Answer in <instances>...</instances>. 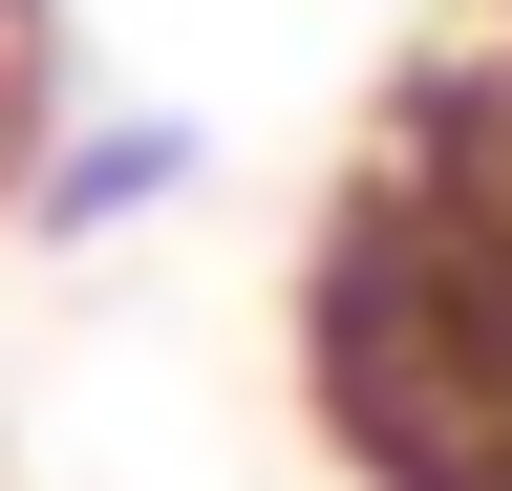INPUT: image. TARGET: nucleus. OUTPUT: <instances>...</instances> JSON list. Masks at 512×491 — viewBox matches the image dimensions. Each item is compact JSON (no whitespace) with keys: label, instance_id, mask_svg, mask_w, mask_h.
Instances as JSON below:
<instances>
[{"label":"nucleus","instance_id":"nucleus-1","mask_svg":"<svg viewBox=\"0 0 512 491\" xmlns=\"http://www.w3.org/2000/svg\"><path fill=\"white\" fill-rule=\"evenodd\" d=\"M299 406L363 491H512V43L384 107L299 257Z\"/></svg>","mask_w":512,"mask_h":491},{"label":"nucleus","instance_id":"nucleus-2","mask_svg":"<svg viewBox=\"0 0 512 491\" xmlns=\"http://www.w3.org/2000/svg\"><path fill=\"white\" fill-rule=\"evenodd\" d=\"M150 193H192V129H86V150L43 171V235H128Z\"/></svg>","mask_w":512,"mask_h":491}]
</instances>
